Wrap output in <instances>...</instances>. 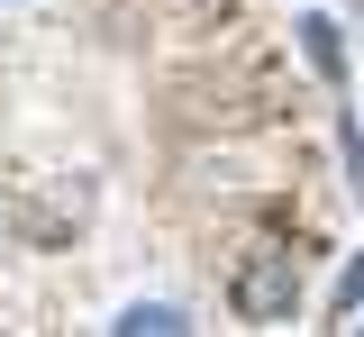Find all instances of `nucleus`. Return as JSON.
Listing matches in <instances>:
<instances>
[{
  "instance_id": "obj_3",
  "label": "nucleus",
  "mask_w": 364,
  "mask_h": 337,
  "mask_svg": "<svg viewBox=\"0 0 364 337\" xmlns=\"http://www.w3.org/2000/svg\"><path fill=\"white\" fill-rule=\"evenodd\" d=\"M337 301H346V310H355V301H364V255H355V264H346V291H337Z\"/></svg>"
},
{
  "instance_id": "obj_2",
  "label": "nucleus",
  "mask_w": 364,
  "mask_h": 337,
  "mask_svg": "<svg viewBox=\"0 0 364 337\" xmlns=\"http://www.w3.org/2000/svg\"><path fill=\"white\" fill-rule=\"evenodd\" d=\"M301 37H310V64H318V73H337V28H328V18H310Z\"/></svg>"
},
{
  "instance_id": "obj_1",
  "label": "nucleus",
  "mask_w": 364,
  "mask_h": 337,
  "mask_svg": "<svg viewBox=\"0 0 364 337\" xmlns=\"http://www.w3.org/2000/svg\"><path fill=\"white\" fill-rule=\"evenodd\" d=\"M291 310H301V255H291V246H255V255L237 264V319L282 328Z\"/></svg>"
},
{
  "instance_id": "obj_4",
  "label": "nucleus",
  "mask_w": 364,
  "mask_h": 337,
  "mask_svg": "<svg viewBox=\"0 0 364 337\" xmlns=\"http://www.w3.org/2000/svg\"><path fill=\"white\" fill-rule=\"evenodd\" d=\"M355 173H364V128H355Z\"/></svg>"
}]
</instances>
